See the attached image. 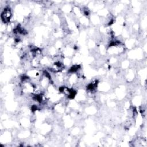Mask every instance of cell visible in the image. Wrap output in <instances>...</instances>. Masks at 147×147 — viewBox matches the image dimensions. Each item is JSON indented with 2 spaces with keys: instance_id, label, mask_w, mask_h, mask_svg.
<instances>
[{
  "instance_id": "1",
  "label": "cell",
  "mask_w": 147,
  "mask_h": 147,
  "mask_svg": "<svg viewBox=\"0 0 147 147\" xmlns=\"http://www.w3.org/2000/svg\"><path fill=\"white\" fill-rule=\"evenodd\" d=\"M11 15V11L9 7H5L1 14L2 21L5 23H7L10 20Z\"/></svg>"
}]
</instances>
